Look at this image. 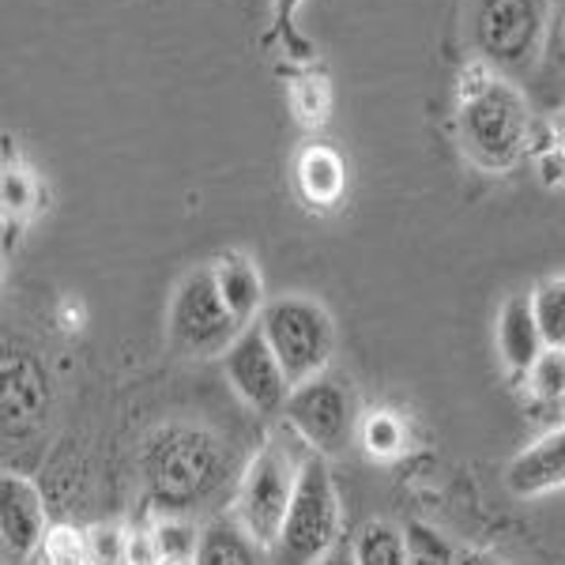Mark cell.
<instances>
[{"label":"cell","instance_id":"cell-5","mask_svg":"<svg viewBox=\"0 0 565 565\" xmlns=\"http://www.w3.org/2000/svg\"><path fill=\"white\" fill-rule=\"evenodd\" d=\"M298 471H302V463H295V457L271 437L257 449V457L245 463L238 498H234V521L268 551L279 546L290 501H295Z\"/></svg>","mask_w":565,"mask_h":565},{"label":"cell","instance_id":"cell-17","mask_svg":"<svg viewBox=\"0 0 565 565\" xmlns=\"http://www.w3.org/2000/svg\"><path fill=\"white\" fill-rule=\"evenodd\" d=\"M351 546L359 565H407V535L388 521H366Z\"/></svg>","mask_w":565,"mask_h":565},{"label":"cell","instance_id":"cell-12","mask_svg":"<svg viewBox=\"0 0 565 565\" xmlns=\"http://www.w3.org/2000/svg\"><path fill=\"white\" fill-rule=\"evenodd\" d=\"M498 351L505 359V366L513 373H527L540 362V354L546 351V340L535 321V306L532 295H516L501 306L498 317Z\"/></svg>","mask_w":565,"mask_h":565},{"label":"cell","instance_id":"cell-13","mask_svg":"<svg viewBox=\"0 0 565 565\" xmlns=\"http://www.w3.org/2000/svg\"><path fill=\"white\" fill-rule=\"evenodd\" d=\"M212 271H215V282H218V295H223L226 309L234 313V321H238L242 328L260 321L268 298H264V279H260L257 264H253L249 257L231 253V257H218L212 264Z\"/></svg>","mask_w":565,"mask_h":565},{"label":"cell","instance_id":"cell-7","mask_svg":"<svg viewBox=\"0 0 565 565\" xmlns=\"http://www.w3.org/2000/svg\"><path fill=\"white\" fill-rule=\"evenodd\" d=\"M282 418L302 441L309 452L317 457H335V452H348L354 434L362 430L359 404H354V392L343 377L335 373H321V377L306 381V385L290 388V399L282 407Z\"/></svg>","mask_w":565,"mask_h":565},{"label":"cell","instance_id":"cell-8","mask_svg":"<svg viewBox=\"0 0 565 565\" xmlns=\"http://www.w3.org/2000/svg\"><path fill=\"white\" fill-rule=\"evenodd\" d=\"M546 39L543 0H479L471 12V42L482 65L521 72L540 57Z\"/></svg>","mask_w":565,"mask_h":565},{"label":"cell","instance_id":"cell-16","mask_svg":"<svg viewBox=\"0 0 565 565\" xmlns=\"http://www.w3.org/2000/svg\"><path fill=\"white\" fill-rule=\"evenodd\" d=\"M45 404V377L39 362L26 354H4V423L12 426L23 418H39Z\"/></svg>","mask_w":565,"mask_h":565},{"label":"cell","instance_id":"cell-24","mask_svg":"<svg viewBox=\"0 0 565 565\" xmlns=\"http://www.w3.org/2000/svg\"><path fill=\"white\" fill-rule=\"evenodd\" d=\"M31 200H34L31 178H26L23 170H8V174H4V204H8V212H23Z\"/></svg>","mask_w":565,"mask_h":565},{"label":"cell","instance_id":"cell-28","mask_svg":"<svg viewBox=\"0 0 565 565\" xmlns=\"http://www.w3.org/2000/svg\"><path fill=\"white\" fill-rule=\"evenodd\" d=\"M162 565H178V562H162Z\"/></svg>","mask_w":565,"mask_h":565},{"label":"cell","instance_id":"cell-4","mask_svg":"<svg viewBox=\"0 0 565 565\" xmlns=\"http://www.w3.org/2000/svg\"><path fill=\"white\" fill-rule=\"evenodd\" d=\"M340 494H335L328 457L309 452L302 460V471H298L295 501H290L276 554L282 565H317L328 551L340 546Z\"/></svg>","mask_w":565,"mask_h":565},{"label":"cell","instance_id":"cell-10","mask_svg":"<svg viewBox=\"0 0 565 565\" xmlns=\"http://www.w3.org/2000/svg\"><path fill=\"white\" fill-rule=\"evenodd\" d=\"M45 543V505L34 482L0 476V562L26 565Z\"/></svg>","mask_w":565,"mask_h":565},{"label":"cell","instance_id":"cell-15","mask_svg":"<svg viewBox=\"0 0 565 565\" xmlns=\"http://www.w3.org/2000/svg\"><path fill=\"white\" fill-rule=\"evenodd\" d=\"M298 189H302L309 204L332 207L343 196V189H348V167H343V159L332 148L313 143L298 159Z\"/></svg>","mask_w":565,"mask_h":565},{"label":"cell","instance_id":"cell-20","mask_svg":"<svg viewBox=\"0 0 565 565\" xmlns=\"http://www.w3.org/2000/svg\"><path fill=\"white\" fill-rule=\"evenodd\" d=\"M407 535V565H457V551L437 527L412 521L404 527Z\"/></svg>","mask_w":565,"mask_h":565},{"label":"cell","instance_id":"cell-21","mask_svg":"<svg viewBox=\"0 0 565 565\" xmlns=\"http://www.w3.org/2000/svg\"><path fill=\"white\" fill-rule=\"evenodd\" d=\"M154 546H159V558L162 562H178V565H193L196 558V546H200V532L181 516H170L154 527Z\"/></svg>","mask_w":565,"mask_h":565},{"label":"cell","instance_id":"cell-22","mask_svg":"<svg viewBox=\"0 0 565 565\" xmlns=\"http://www.w3.org/2000/svg\"><path fill=\"white\" fill-rule=\"evenodd\" d=\"M527 385H532L535 396L546 399V404H558V399H565V351L546 348L540 354V362L527 370Z\"/></svg>","mask_w":565,"mask_h":565},{"label":"cell","instance_id":"cell-18","mask_svg":"<svg viewBox=\"0 0 565 565\" xmlns=\"http://www.w3.org/2000/svg\"><path fill=\"white\" fill-rule=\"evenodd\" d=\"M362 445H366L370 457L377 460H392L404 452L407 445V430H404V418L396 412H370L362 418Z\"/></svg>","mask_w":565,"mask_h":565},{"label":"cell","instance_id":"cell-11","mask_svg":"<svg viewBox=\"0 0 565 565\" xmlns=\"http://www.w3.org/2000/svg\"><path fill=\"white\" fill-rule=\"evenodd\" d=\"M505 487L516 498H540L565 487V426L527 445L521 457L509 463Z\"/></svg>","mask_w":565,"mask_h":565},{"label":"cell","instance_id":"cell-23","mask_svg":"<svg viewBox=\"0 0 565 565\" xmlns=\"http://www.w3.org/2000/svg\"><path fill=\"white\" fill-rule=\"evenodd\" d=\"M306 0H271V26H276L282 50L290 53V57L298 61H309L313 57V45L302 31H298V8H302Z\"/></svg>","mask_w":565,"mask_h":565},{"label":"cell","instance_id":"cell-14","mask_svg":"<svg viewBox=\"0 0 565 565\" xmlns=\"http://www.w3.org/2000/svg\"><path fill=\"white\" fill-rule=\"evenodd\" d=\"M268 546H260L234 516L212 521L200 532L193 565H268Z\"/></svg>","mask_w":565,"mask_h":565},{"label":"cell","instance_id":"cell-26","mask_svg":"<svg viewBox=\"0 0 565 565\" xmlns=\"http://www.w3.org/2000/svg\"><path fill=\"white\" fill-rule=\"evenodd\" d=\"M457 565H505V562H498L494 554H482V551H460Z\"/></svg>","mask_w":565,"mask_h":565},{"label":"cell","instance_id":"cell-27","mask_svg":"<svg viewBox=\"0 0 565 565\" xmlns=\"http://www.w3.org/2000/svg\"><path fill=\"white\" fill-rule=\"evenodd\" d=\"M558 42H562V53H565V20H562V26H558Z\"/></svg>","mask_w":565,"mask_h":565},{"label":"cell","instance_id":"cell-1","mask_svg":"<svg viewBox=\"0 0 565 565\" xmlns=\"http://www.w3.org/2000/svg\"><path fill=\"white\" fill-rule=\"evenodd\" d=\"M532 114L524 95L494 68L482 65L463 79L460 95V140L463 151L487 170H509L524 154Z\"/></svg>","mask_w":565,"mask_h":565},{"label":"cell","instance_id":"cell-3","mask_svg":"<svg viewBox=\"0 0 565 565\" xmlns=\"http://www.w3.org/2000/svg\"><path fill=\"white\" fill-rule=\"evenodd\" d=\"M260 332L276 351L290 388L321 377L335 351V324L321 302L306 295L271 298L260 313Z\"/></svg>","mask_w":565,"mask_h":565},{"label":"cell","instance_id":"cell-9","mask_svg":"<svg viewBox=\"0 0 565 565\" xmlns=\"http://www.w3.org/2000/svg\"><path fill=\"white\" fill-rule=\"evenodd\" d=\"M223 370L231 388L242 396V404L257 415H282L290 399V381L282 373L276 351L264 340L260 324L242 328V335L223 354Z\"/></svg>","mask_w":565,"mask_h":565},{"label":"cell","instance_id":"cell-19","mask_svg":"<svg viewBox=\"0 0 565 565\" xmlns=\"http://www.w3.org/2000/svg\"><path fill=\"white\" fill-rule=\"evenodd\" d=\"M532 306H535V321H540L546 348L565 351V279L543 282L532 295Z\"/></svg>","mask_w":565,"mask_h":565},{"label":"cell","instance_id":"cell-6","mask_svg":"<svg viewBox=\"0 0 565 565\" xmlns=\"http://www.w3.org/2000/svg\"><path fill=\"white\" fill-rule=\"evenodd\" d=\"M170 348L185 359H218L231 351V343L242 335V324L226 309L212 264L207 268H193L181 287L174 290L167 317Z\"/></svg>","mask_w":565,"mask_h":565},{"label":"cell","instance_id":"cell-2","mask_svg":"<svg viewBox=\"0 0 565 565\" xmlns=\"http://www.w3.org/2000/svg\"><path fill=\"white\" fill-rule=\"evenodd\" d=\"M223 449L212 434L189 430V426H170L154 434L148 452H143V479H148L151 498L162 509H193L223 482Z\"/></svg>","mask_w":565,"mask_h":565},{"label":"cell","instance_id":"cell-25","mask_svg":"<svg viewBox=\"0 0 565 565\" xmlns=\"http://www.w3.org/2000/svg\"><path fill=\"white\" fill-rule=\"evenodd\" d=\"M317 565H359V562H354V546L351 543H340L335 551H328Z\"/></svg>","mask_w":565,"mask_h":565}]
</instances>
